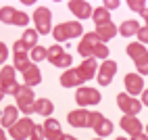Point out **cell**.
<instances>
[{"label": "cell", "instance_id": "obj_32", "mask_svg": "<svg viewBox=\"0 0 148 140\" xmlns=\"http://www.w3.org/2000/svg\"><path fill=\"white\" fill-rule=\"evenodd\" d=\"M127 6H130V11H136V13H140V15L146 11V2H144V0H130Z\"/></svg>", "mask_w": 148, "mask_h": 140}, {"label": "cell", "instance_id": "obj_23", "mask_svg": "<svg viewBox=\"0 0 148 140\" xmlns=\"http://www.w3.org/2000/svg\"><path fill=\"white\" fill-rule=\"evenodd\" d=\"M127 54H130L134 61H140L142 57H146L148 54V50L144 48V44H140V42H134V44H130L127 46Z\"/></svg>", "mask_w": 148, "mask_h": 140}, {"label": "cell", "instance_id": "obj_36", "mask_svg": "<svg viewBox=\"0 0 148 140\" xmlns=\"http://www.w3.org/2000/svg\"><path fill=\"white\" fill-rule=\"evenodd\" d=\"M13 52H15V57H17V54H29V48L21 42V40H17L15 46H13Z\"/></svg>", "mask_w": 148, "mask_h": 140}, {"label": "cell", "instance_id": "obj_39", "mask_svg": "<svg viewBox=\"0 0 148 140\" xmlns=\"http://www.w3.org/2000/svg\"><path fill=\"white\" fill-rule=\"evenodd\" d=\"M6 59H8V48H6V44L0 42V65H2Z\"/></svg>", "mask_w": 148, "mask_h": 140}, {"label": "cell", "instance_id": "obj_40", "mask_svg": "<svg viewBox=\"0 0 148 140\" xmlns=\"http://www.w3.org/2000/svg\"><path fill=\"white\" fill-rule=\"evenodd\" d=\"M104 8L106 11H117V8H119V2H117V0H104Z\"/></svg>", "mask_w": 148, "mask_h": 140}, {"label": "cell", "instance_id": "obj_41", "mask_svg": "<svg viewBox=\"0 0 148 140\" xmlns=\"http://www.w3.org/2000/svg\"><path fill=\"white\" fill-rule=\"evenodd\" d=\"M132 140H148V134H138V136H132Z\"/></svg>", "mask_w": 148, "mask_h": 140}, {"label": "cell", "instance_id": "obj_7", "mask_svg": "<svg viewBox=\"0 0 148 140\" xmlns=\"http://www.w3.org/2000/svg\"><path fill=\"white\" fill-rule=\"evenodd\" d=\"M117 105H119V109H121L125 115H134V117L140 113V109H142V103L136 101V98L130 96L127 92H123V94L117 96Z\"/></svg>", "mask_w": 148, "mask_h": 140}, {"label": "cell", "instance_id": "obj_24", "mask_svg": "<svg viewBox=\"0 0 148 140\" xmlns=\"http://www.w3.org/2000/svg\"><path fill=\"white\" fill-rule=\"evenodd\" d=\"M38 36H40V34H38L36 29H25V32H23L21 42L29 48V52H32V48H36V46H38Z\"/></svg>", "mask_w": 148, "mask_h": 140}, {"label": "cell", "instance_id": "obj_14", "mask_svg": "<svg viewBox=\"0 0 148 140\" xmlns=\"http://www.w3.org/2000/svg\"><path fill=\"white\" fill-rule=\"evenodd\" d=\"M17 121H19V109H17L15 105H8V107H4L2 117H0V126L11 130V128H13Z\"/></svg>", "mask_w": 148, "mask_h": 140}, {"label": "cell", "instance_id": "obj_29", "mask_svg": "<svg viewBox=\"0 0 148 140\" xmlns=\"http://www.w3.org/2000/svg\"><path fill=\"white\" fill-rule=\"evenodd\" d=\"M65 54V50H63V48L61 46H58V44H54V46H50V48H48V61H50L52 65L58 61V59H61Z\"/></svg>", "mask_w": 148, "mask_h": 140}, {"label": "cell", "instance_id": "obj_42", "mask_svg": "<svg viewBox=\"0 0 148 140\" xmlns=\"http://www.w3.org/2000/svg\"><path fill=\"white\" fill-rule=\"evenodd\" d=\"M142 105L148 107V90H144V92H142Z\"/></svg>", "mask_w": 148, "mask_h": 140}, {"label": "cell", "instance_id": "obj_48", "mask_svg": "<svg viewBox=\"0 0 148 140\" xmlns=\"http://www.w3.org/2000/svg\"><path fill=\"white\" fill-rule=\"evenodd\" d=\"M94 140H104V138H94Z\"/></svg>", "mask_w": 148, "mask_h": 140}, {"label": "cell", "instance_id": "obj_10", "mask_svg": "<svg viewBox=\"0 0 148 140\" xmlns=\"http://www.w3.org/2000/svg\"><path fill=\"white\" fill-rule=\"evenodd\" d=\"M125 90H127V94H130V96L142 94V92H144L142 75H140V73H127V75H125Z\"/></svg>", "mask_w": 148, "mask_h": 140}, {"label": "cell", "instance_id": "obj_22", "mask_svg": "<svg viewBox=\"0 0 148 140\" xmlns=\"http://www.w3.org/2000/svg\"><path fill=\"white\" fill-rule=\"evenodd\" d=\"M92 21L96 23V27H102V25L113 23V21H111V15H108V11H106L104 6H98L96 11L92 13Z\"/></svg>", "mask_w": 148, "mask_h": 140}, {"label": "cell", "instance_id": "obj_20", "mask_svg": "<svg viewBox=\"0 0 148 140\" xmlns=\"http://www.w3.org/2000/svg\"><path fill=\"white\" fill-rule=\"evenodd\" d=\"M61 84L65 88H73V86H79L82 88V79H79V75H77L75 69H67V71L61 75Z\"/></svg>", "mask_w": 148, "mask_h": 140}, {"label": "cell", "instance_id": "obj_27", "mask_svg": "<svg viewBox=\"0 0 148 140\" xmlns=\"http://www.w3.org/2000/svg\"><path fill=\"white\" fill-rule=\"evenodd\" d=\"M15 15H17V11L13 6H2L0 8V21L2 23H15Z\"/></svg>", "mask_w": 148, "mask_h": 140}, {"label": "cell", "instance_id": "obj_25", "mask_svg": "<svg viewBox=\"0 0 148 140\" xmlns=\"http://www.w3.org/2000/svg\"><path fill=\"white\" fill-rule=\"evenodd\" d=\"M32 65H34V63H32V59H29V54H17V57H15V65H13V67L17 69V71L25 73Z\"/></svg>", "mask_w": 148, "mask_h": 140}, {"label": "cell", "instance_id": "obj_11", "mask_svg": "<svg viewBox=\"0 0 148 140\" xmlns=\"http://www.w3.org/2000/svg\"><path fill=\"white\" fill-rule=\"evenodd\" d=\"M42 128H44V136H46V140H63V130H61V123L56 121V119H50L48 117L46 121L42 123Z\"/></svg>", "mask_w": 148, "mask_h": 140}, {"label": "cell", "instance_id": "obj_43", "mask_svg": "<svg viewBox=\"0 0 148 140\" xmlns=\"http://www.w3.org/2000/svg\"><path fill=\"white\" fill-rule=\"evenodd\" d=\"M142 17H144V21H146V27H148V8H146V11L142 13Z\"/></svg>", "mask_w": 148, "mask_h": 140}, {"label": "cell", "instance_id": "obj_1", "mask_svg": "<svg viewBox=\"0 0 148 140\" xmlns=\"http://www.w3.org/2000/svg\"><path fill=\"white\" fill-rule=\"evenodd\" d=\"M15 98H17V109H19L21 113H25V115H32V113H34L36 96H34V90L29 88V86H25V84L21 86V84H19Z\"/></svg>", "mask_w": 148, "mask_h": 140}, {"label": "cell", "instance_id": "obj_13", "mask_svg": "<svg viewBox=\"0 0 148 140\" xmlns=\"http://www.w3.org/2000/svg\"><path fill=\"white\" fill-rule=\"evenodd\" d=\"M121 128H123L130 136L142 134V121H140V119H136L134 115H123V117H121Z\"/></svg>", "mask_w": 148, "mask_h": 140}, {"label": "cell", "instance_id": "obj_26", "mask_svg": "<svg viewBox=\"0 0 148 140\" xmlns=\"http://www.w3.org/2000/svg\"><path fill=\"white\" fill-rule=\"evenodd\" d=\"M65 29H67L69 40H71V38H77V36H82V32H84V27H82L79 21H67V23H65Z\"/></svg>", "mask_w": 148, "mask_h": 140}, {"label": "cell", "instance_id": "obj_17", "mask_svg": "<svg viewBox=\"0 0 148 140\" xmlns=\"http://www.w3.org/2000/svg\"><path fill=\"white\" fill-rule=\"evenodd\" d=\"M94 132H96V136H111V132H113V123L108 121V119L104 117V115H98V119H96V123H94Z\"/></svg>", "mask_w": 148, "mask_h": 140}, {"label": "cell", "instance_id": "obj_12", "mask_svg": "<svg viewBox=\"0 0 148 140\" xmlns=\"http://www.w3.org/2000/svg\"><path fill=\"white\" fill-rule=\"evenodd\" d=\"M69 11H71L77 19H88L94 13L90 2H84V0H71V2H69Z\"/></svg>", "mask_w": 148, "mask_h": 140}, {"label": "cell", "instance_id": "obj_3", "mask_svg": "<svg viewBox=\"0 0 148 140\" xmlns=\"http://www.w3.org/2000/svg\"><path fill=\"white\" fill-rule=\"evenodd\" d=\"M100 101H102V96L96 88L82 86V88H77V92H75V103L79 105V109H86L90 105H98Z\"/></svg>", "mask_w": 148, "mask_h": 140}, {"label": "cell", "instance_id": "obj_44", "mask_svg": "<svg viewBox=\"0 0 148 140\" xmlns=\"http://www.w3.org/2000/svg\"><path fill=\"white\" fill-rule=\"evenodd\" d=\"M63 140H77V138H73V136H69V134H65V136H63Z\"/></svg>", "mask_w": 148, "mask_h": 140}, {"label": "cell", "instance_id": "obj_47", "mask_svg": "<svg viewBox=\"0 0 148 140\" xmlns=\"http://www.w3.org/2000/svg\"><path fill=\"white\" fill-rule=\"evenodd\" d=\"M115 140H127V138H123V136H121V138H115Z\"/></svg>", "mask_w": 148, "mask_h": 140}, {"label": "cell", "instance_id": "obj_21", "mask_svg": "<svg viewBox=\"0 0 148 140\" xmlns=\"http://www.w3.org/2000/svg\"><path fill=\"white\" fill-rule=\"evenodd\" d=\"M119 32V29L115 27V23H108V25H102V27H96V36H98V40L104 44V42H108L111 38H115V34Z\"/></svg>", "mask_w": 148, "mask_h": 140}, {"label": "cell", "instance_id": "obj_49", "mask_svg": "<svg viewBox=\"0 0 148 140\" xmlns=\"http://www.w3.org/2000/svg\"><path fill=\"white\" fill-rule=\"evenodd\" d=\"M146 134H148V126H146Z\"/></svg>", "mask_w": 148, "mask_h": 140}, {"label": "cell", "instance_id": "obj_45", "mask_svg": "<svg viewBox=\"0 0 148 140\" xmlns=\"http://www.w3.org/2000/svg\"><path fill=\"white\" fill-rule=\"evenodd\" d=\"M4 96H6V94H4V90L0 88V103H2V98H4Z\"/></svg>", "mask_w": 148, "mask_h": 140}, {"label": "cell", "instance_id": "obj_5", "mask_svg": "<svg viewBox=\"0 0 148 140\" xmlns=\"http://www.w3.org/2000/svg\"><path fill=\"white\" fill-rule=\"evenodd\" d=\"M98 42H100V40H98L96 32H88V34L82 36V42L77 46V52H79L84 59H94V46Z\"/></svg>", "mask_w": 148, "mask_h": 140}, {"label": "cell", "instance_id": "obj_28", "mask_svg": "<svg viewBox=\"0 0 148 140\" xmlns=\"http://www.w3.org/2000/svg\"><path fill=\"white\" fill-rule=\"evenodd\" d=\"M29 59L32 61H44V59H48V48H42V46H36L32 48V52H29Z\"/></svg>", "mask_w": 148, "mask_h": 140}, {"label": "cell", "instance_id": "obj_35", "mask_svg": "<svg viewBox=\"0 0 148 140\" xmlns=\"http://www.w3.org/2000/svg\"><path fill=\"white\" fill-rule=\"evenodd\" d=\"M29 23V17L23 13V11H17V15H15V23L13 25H21V27H25Z\"/></svg>", "mask_w": 148, "mask_h": 140}, {"label": "cell", "instance_id": "obj_6", "mask_svg": "<svg viewBox=\"0 0 148 140\" xmlns=\"http://www.w3.org/2000/svg\"><path fill=\"white\" fill-rule=\"evenodd\" d=\"M92 111H88V109H75L67 115L69 123L73 128H92Z\"/></svg>", "mask_w": 148, "mask_h": 140}, {"label": "cell", "instance_id": "obj_46", "mask_svg": "<svg viewBox=\"0 0 148 140\" xmlns=\"http://www.w3.org/2000/svg\"><path fill=\"white\" fill-rule=\"evenodd\" d=\"M0 140H6V134L2 132V130H0Z\"/></svg>", "mask_w": 148, "mask_h": 140}, {"label": "cell", "instance_id": "obj_37", "mask_svg": "<svg viewBox=\"0 0 148 140\" xmlns=\"http://www.w3.org/2000/svg\"><path fill=\"white\" fill-rule=\"evenodd\" d=\"M71 61H73V59H71V54H67V52H65V54H63L61 59H58V61H56L54 65H56V67H61V69H65V71H67V67L71 65Z\"/></svg>", "mask_w": 148, "mask_h": 140}, {"label": "cell", "instance_id": "obj_16", "mask_svg": "<svg viewBox=\"0 0 148 140\" xmlns=\"http://www.w3.org/2000/svg\"><path fill=\"white\" fill-rule=\"evenodd\" d=\"M52 111H54V105L48 101V98H36V103H34V113L42 115V117H50Z\"/></svg>", "mask_w": 148, "mask_h": 140}, {"label": "cell", "instance_id": "obj_4", "mask_svg": "<svg viewBox=\"0 0 148 140\" xmlns=\"http://www.w3.org/2000/svg\"><path fill=\"white\" fill-rule=\"evenodd\" d=\"M34 121L29 117H21L19 121L8 130V136L11 138H15V140H25V138H29L32 136V130H34Z\"/></svg>", "mask_w": 148, "mask_h": 140}, {"label": "cell", "instance_id": "obj_19", "mask_svg": "<svg viewBox=\"0 0 148 140\" xmlns=\"http://www.w3.org/2000/svg\"><path fill=\"white\" fill-rule=\"evenodd\" d=\"M138 32H140V23H138L136 19H127V21H123L121 27H119V34H121L123 38L138 36Z\"/></svg>", "mask_w": 148, "mask_h": 140}, {"label": "cell", "instance_id": "obj_2", "mask_svg": "<svg viewBox=\"0 0 148 140\" xmlns=\"http://www.w3.org/2000/svg\"><path fill=\"white\" fill-rule=\"evenodd\" d=\"M34 23H36V32L46 36L48 32H52V13L46 6H38L34 11Z\"/></svg>", "mask_w": 148, "mask_h": 140}, {"label": "cell", "instance_id": "obj_33", "mask_svg": "<svg viewBox=\"0 0 148 140\" xmlns=\"http://www.w3.org/2000/svg\"><path fill=\"white\" fill-rule=\"evenodd\" d=\"M136 69H138L140 75H148V54L142 57L140 61H136Z\"/></svg>", "mask_w": 148, "mask_h": 140}, {"label": "cell", "instance_id": "obj_8", "mask_svg": "<svg viewBox=\"0 0 148 140\" xmlns=\"http://www.w3.org/2000/svg\"><path fill=\"white\" fill-rule=\"evenodd\" d=\"M98 63H96V59H86V61L75 69L77 71V75H79V79H82V84L84 82H88V79H92V77H96L98 75Z\"/></svg>", "mask_w": 148, "mask_h": 140}, {"label": "cell", "instance_id": "obj_38", "mask_svg": "<svg viewBox=\"0 0 148 140\" xmlns=\"http://www.w3.org/2000/svg\"><path fill=\"white\" fill-rule=\"evenodd\" d=\"M138 40H140V44H146L148 42V27H140V32H138Z\"/></svg>", "mask_w": 148, "mask_h": 140}, {"label": "cell", "instance_id": "obj_34", "mask_svg": "<svg viewBox=\"0 0 148 140\" xmlns=\"http://www.w3.org/2000/svg\"><path fill=\"white\" fill-rule=\"evenodd\" d=\"M29 140H46V136H44V128H42V126H34Z\"/></svg>", "mask_w": 148, "mask_h": 140}, {"label": "cell", "instance_id": "obj_30", "mask_svg": "<svg viewBox=\"0 0 148 140\" xmlns=\"http://www.w3.org/2000/svg\"><path fill=\"white\" fill-rule=\"evenodd\" d=\"M52 36H54V40H56V42L69 40V36H67V29H65V23H58V25L52 29Z\"/></svg>", "mask_w": 148, "mask_h": 140}, {"label": "cell", "instance_id": "obj_18", "mask_svg": "<svg viewBox=\"0 0 148 140\" xmlns=\"http://www.w3.org/2000/svg\"><path fill=\"white\" fill-rule=\"evenodd\" d=\"M23 82H25V86H29V88H34V86H38V84L42 82V73H40V69H38V65H32V67L23 73Z\"/></svg>", "mask_w": 148, "mask_h": 140}, {"label": "cell", "instance_id": "obj_9", "mask_svg": "<svg viewBox=\"0 0 148 140\" xmlns=\"http://www.w3.org/2000/svg\"><path fill=\"white\" fill-rule=\"evenodd\" d=\"M115 73H117V63L106 59V61L100 65V69H98V84H100V86H108L113 82Z\"/></svg>", "mask_w": 148, "mask_h": 140}, {"label": "cell", "instance_id": "obj_15", "mask_svg": "<svg viewBox=\"0 0 148 140\" xmlns=\"http://www.w3.org/2000/svg\"><path fill=\"white\" fill-rule=\"evenodd\" d=\"M17 84V69L13 65H6L0 69V88H11Z\"/></svg>", "mask_w": 148, "mask_h": 140}, {"label": "cell", "instance_id": "obj_31", "mask_svg": "<svg viewBox=\"0 0 148 140\" xmlns=\"http://www.w3.org/2000/svg\"><path fill=\"white\" fill-rule=\"evenodd\" d=\"M106 57H108V48H106V44L98 42V44L94 46V59H104V61H106Z\"/></svg>", "mask_w": 148, "mask_h": 140}]
</instances>
